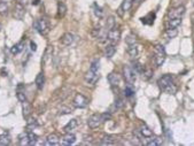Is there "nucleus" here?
Segmentation results:
<instances>
[{
	"mask_svg": "<svg viewBox=\"0 0 194 146\" xmlns=\"http://www.w3.org/2000/svg\"><path fill=\"white\" fill-rule=\"evenodd\" d=\"M77 120H75V119H72V120H70L69 122H68L66 125H64V128H63V131L64 133H69L70 130H72V129H75L77 127Z\"/></svg>",
	"mask_w": 194,
	"mask_h": 146,
	"instance_id": "23",
	"label": "nucleus"
},
{
	"mask_svg": "<svg viewBox=\"0 0 194 146\" xmlns=\"http://www.w3.org/2000/svg\"><path fill=\"white\" fill-rule=\"evenodd\" d=\"M101 145H113L115 144V137L113 136H106V137L102 138V140L100 143Z\"/></svg>",
	"mask_w": 194,
	"mask_h": 146,
	"instance_id": "27",
	"label": "nucleus"
},
{
	"mask_svg": "<svg viewBox=\"0 0 194 146\" xmlns=\"http://www.w3.org/2000/svg\"><path fill=\"white\" fill-rule=\"evenodd\" d=\"M44 83H45V77H44L43 73H39L38 75H37V77H36V85H37V87H38L39 90H41V89H43V86H44Z\"/></svg>",
	"mask_w": 194,
	"mask_h": 146,
	"instance_id": "24",
	"label": "nucleus"
},
{
	"mask_svg": "<svg viewBox=\"0 0 194 146\" xmlns=\"http://www.w3.org/2000/svg\"><path fill=\"white\" fill-rule=\"evenodd\" d=\"M60 113H61V114H69V113H71V110L68 108V107H62V108L60 110Z\"/></svg>",
	"mask_w": 194,
	"mask_h": 146,
	"instance_id": "43",
	"label": "nucleus"
},
{
	"mask_svg": "<svg viewBox=\"0 0 194 146\" xmlns=\"http://www.w3.org/2000/svg\"><path fill=\"white\" fill-rule=\"evenodd\" d=\"M123 106V100L121 99V98H118V99H116V101H115V105H114V107L116 108V110H118V108H121Z\"/></svg>",
	"mask_w": 194,
	"mask_h": 146,
	"instance_id": "42",
	"label": "nucleus"
},
{
	"mask_svg": "<svg viewBox=\"0 0 194 146\" xmlns=\"http://www.w3.org/2000/svg\"><path fill=\"white\" fill-rule=\"evenodd\" d=\"M141 76H143V79H145V81H148L149 78L153 76V71H152L150 69H145L144 71L141 73Z\"/></svg>",
	"mask_w": 194,
	"mask_h": 146,
	"instance_id": "34",
	"label": "nucleus"
},
{
	"mask_svg": "<svg viewBox=\"0 0 194 146\" xmlns=\"http://www.w3.org/2000/svg\"><path fill=\"white\" fill-rule=\"evenodd\" d=\"M147 145L148 146H160L162 145V138L160 137H150V140L147 143Z\"/></svg>",
	"mask_w": 194,
	"mask_h": 146,
	"instance_id": "28",
	"label": "nucleus"
},
{
	"mask_svg": "<svg viewBox=\"0 0 194 146\" xmlns=\"http://www.w3.org/2000/svg\"><path fill=\"white\" fill-rule=\"evenodd\" d=\"M25 15V8H24V5H22L21 2L15 5L14 7V17L16 20H22Z\"/></svg>",
	"mask_w": 194,
	"mask_h": 146,
	"instance_id": "11",
	"label": "nucleus"
},
{
	"mask_svg": "<svg viewBox=\"0 0 194 146\" xmlns=\"http://www.w3.org/2000/svg\"><path fill=\"white\" fill-rule=\"evenodd\" d=\"M114 25H115V20H114L113 16H110V17L107 20V28H108V29H112V28H114Z\"/></svg>",
	"mask_w": 194,
	"mask_h": 146,
	"instance_id": "38",
	"label": "nucleus"
},
{
	"mask_svg": "<svg viewBox=\"0 0 194 146\" xmlns=\"http://www.w3.org/2000/svg\"><path fill=\"white\" fill-rule=\"evenodd\" d=\"M10 143L8 136H0V145H8Z\"/></svg>",
	"mask_w": 194,
	"mask_h": 146,
	"instance_id": "37",
	"label": "nucleus"
},
{
	"mask_svg": "<svg viewBox=\"0 0 194 146\" xmlns=\"http://www.w3.org/2000/svg\"><path fill=\"white\" fill-rule=\"evenodd\" d=\"M87 102H89V100L86 99L85 97L81 94V93H77L75 98H74V100H72V105L75 106L76 108H84V107L87 106Z\"/></svg>",
	"mask_w": 194,
	"mask_h": 146,
	"instance_id": "7",
	"label": "nucleus"
},
{
	"mask_svg": "<svg viewBox=\"0 0 194 146\" xmlns=\"http://www.w3.org/2000/svg\"><path fill=\"white\" fill-rule=\"evenodd\" d=\"M30 50L31 51H37V44L35 43V41H30Z\"/></svg>",
	"mask_w": 194,
	"mask_h": 146,
	"instance_id": "44",
	"label": "nucleus"
},
{
	"mask_svg": "<svg viewBox=\"0 0 194 146\" xmlns=\"http://www.w3.org/2000/svg\"><path fill=\"white\" fill-rule=\"evenodd\" d=\"M131 64H132V66H131V68L135 70V74H141L145 70V67L140 63V62H138V61H133Z\"/></svg>",
	"mask_w": 194,
	"mask_h": 146,
	"instance_id": "22",
	"label": "nucleus"
},
{
	"mask_svg": "<svg viewBox=\"0 0 194 146\" xmlns=\"http://www.w3.org/2000/svg\"><path fill=\"white\" fill-rule=\"evenodd\" d=\"M165 35L168 36V38H173V37H176L178 35V30L177 29H167Z\"/></svg>",
	"mask_w": 194,
	"mask_h": 146,
	"instance_id": "35",
	"label": "nucleus"
},
{
	"mask_svg": "<svg viewBox=\"0 0 194 146\" xmlns=\"http://www.w3.org/2000/svg\"><path fill=\"white\" fill-rule=\"evenodd\" d=\"M185 14V7L184 6H178L175 8H171L168 13L169 18H181V16Z\"/></svg>",
	"mask_w": 194,
	"mask_h": 146,
	"instance_id": "8",
	"label": "nucleus"
},
{
	"mask_svg": "<svg viewBox=\"0 0 194 146\" xmlns=\"http://www.w3.org/2000/svg\"><path fill=\"white\" fill-rule=\"evenodd\" d=\"M37 136L33 133H31L30 130H28L25 133H23L20 135L18 140L22 145H35L37 142Z\"/></svg>",
	"mask_w": 194,
	"mask_h": 146,
	"instance_id": "3",
	"label": "nucleus"
},
{
	"mask_svg": "<svg viewBox=\"0 0 194 146\" xmlns=\"http://www.w3.org/2000/svg\"><path fill=\"white\" fill-rule=\"evenodd\" d=\"M181 18H169L165 22V28L167 29H177L181 25Z\"/></svg>",
	"mask_w": 194,
	"mask_h": 146,
	"instance_id": "13",
	"label": "nucleus"
},
{
	"mask_svg": "<svg viewBox=\"0 0 194 146\" xmlns=\"http://www.w3.org/2000/svg\"><path fill=\"white\" fill-rule=\"evenodd\" d=\"M158 87L162 91L167 92L169 94H175L177 92V86L171 75H164L162 77H160V79L158 81Z\"/></svg>",
	"mask_w": 194,
	"mask_h": 146,
	"instance_id": "1",
	"label": "nucleus"
},
{
	"mask_svg": "<svg viewBox=\"0 0 194 146\" xmlns=\"http://www.w3.org/2000/svg\"><path fill=\"white\" fill-rule=\"evenodd\" d=\"M101 119H102V122L112 119V114H110V112H106V113H104V114H101Z\"/></svg>",
	"mask_w": 194,
	"mask_h": 146,
	"instance_id": "40",
	"label": "nucleus"
},
{
	"mask_svg": "<svg viewBox=\"0 0 194 146\" xmlns=\"http://www.w3.org/2000/svg\"><path fill=\"white\" fill-rule=\"evenodd\" d=\"M67 13V7L63 2H59L58 4V16L59 17H63L64 15Z\"/></svg>",
	"mask_w": 194,
	"mask_h": 146,
	"instance_id": "25",
	"label": "nucleus"
},
{
	"mask_svg": "<svg viewBox=\"0 0 194 146\" xmlns=\"http://www.w3.org/2000/svg\"><path fill=\"white\" fill-rule=\"evenodd\" d=\"M132 1H133V5H139L143 0H132Z\"/></svg>",
	"mask_w": 194,
	"mask_h": 146,
	"instance_id": "45",
	"label": "nucleus"
},
{
	"mask_svg": "<svg viewBox=\"0 0 194 146\" xmlns=\"http://www.w3.org/2000/svg\"><path fill=\"white\" fill-rule=\"evenodd\" d=\"M135 41H137V38H135V36H133V35H130V36H127V43L130 45V44H135Z\"/></svg>",
	"mask_w": 194,
	"mask_h": 146,
	"instance_id": "41",
	"label": "nucleus"
},
{
	"mask_svg": "<svg viewBox=\"0 0 194 146\" xmlns=\"http://www.w3.org/2000/svg\"><path fill=\"white\" fill-rule=\"evenodd\" d=\"M33 28H35L40 35H44V36L50 32V24H48V22L46 21L45 18L36 20V21L33 22Z\"/></svg>",
	"mask_w": 194,
	"mask_h": 146,
	"instance_id": "4",
	"label": "nucleus"
},
{
	"mask_svg": "<svg viewBox=\"0 0 194 146\" xmlns=\"http://www.w3.org/2000/svg\"><path fill=\"white\" fill-rule=\"evenodd\" d=\"M135 93V87L132 85V83H127L125 89H124V96L125 97H131Z\"/></svg>",
	"mask_w": 194,
	"mask_h": 146,
	"instance_id": "26",
	"label": "nucleus"
},
{
	"mask_svg": "<svg viewBox=\"0 0 194 146\" xmlns=\"http://www.w3.org/2000/svg\"><path fill=\"white\" fill-rule=\"evenodd\" d=\"M132 6H133V1L132 0H123L122 2V9L124 12H127V10H130L132 8Z\"/></svg>",
	"mask_w": 194,
	"mask_h": 146,
	"instance_id": "29",
	"label": "nucleus"
},
{
	"mask_svg": "<svg viewBox=\"0 0 194 146\" xmlns=\"http://www.w3.org/2000/svg\"><path fill=\"white\" fill-rule=\"evenodd\" d=\"M104 52H105V56H106V58H112V56H114L115 52H116V47H115L114 44L107 45L106 47H105Z\"/></svg>",
	"mask_w": 194,
	"mask_h": 146,
	"instance_id": "19",
	"label": "nucleus"
},
{
	"mask_svg": "<svg viewBox=\"0 0 194 146\" xmlns=\"http://www.w3.org/2000/svg\"><path fill=\"white\" fill-rule=\"evenodd\" d=\"M59 144H60V137L56 133H52L46 139V145H59Z\"/></svg>",
	"mask_w": 194,
	"mask_h": 146,
	"instance_id": "16",
	"label": "nucleus"
},
{
	"mask_svg": "<svg viewBox=\"0 0 194 146\" xmlns=\"http://www.w3.org/2000/svg\"><path fill=\"white\" fill-rule=\"evenodd\" d=\"M0 29H1V25H0Z\"/></svg>",
	"mask_w": 194,
	"mask_h": 146,
	"instance_id": "46",
	"label": "nucleus"
},
{
	"mask_svg": "<svg viewBox=\"0 0 194 146\" xmlns=\"http://www.w3.org/2000/svg\"><path fill=\"white\" fill-rule=\"evenodd\" d=\"M38 125H39V123L37 122V120H35V119H30L29 121H28V130H30V131H31L32 129L37 128Z\"/></svg>",
	"mask_w": 194,
	"mask_h": 146,
	"instance_id": "33",
	"label": "nucleus"
},
{
	"mask_svg": "<svg viewBox=\"0 0 194 146\" xmlns=\"http://www.w3.org/2000/svg\"><path fill=\"white\" fill-rule=\"evenodd\" d=\"M22 110H23V116L25 119H28L30 116V114H31V105L27 100L22 102Z\"/></svg>",
	"mask_w": 194,
	"mask_h": 146,
	"instance_id": "20",
	"label": "nucleus"
},
{
	"mask_svg": "<svg viewBox=\"0 0 194 146\" xmlns=\"http://www.w3.org/2000/svg\"><path fill=\"white\" fill-rule=\"evenodd\" d=\"M102 123V119H101V114H93L91 115L89 120H87V124L89 127L92 129L98 128L100 124Z\"/></svg>",
	"mask_w": 194,
	"mask_h": 146,
	"instance_id": "10",
	"label": "nucleus"
},
{
	"mask_svg": "<svg viewBox=\"0 0 194 146\" xmlns=\"http://www.w3.org/2000/svg\"><path fill=\"white\" fill-rule=\"evenodd\" d=\"M75 142H76V136L72 135V133H67V135H64L63 137L61 138L60 144H61V145H64V146H68V145L74 144Z\"/></svg>",
	"mask_w": 194,
	"mask_h": 146,
	"instance_id": "12",
	"label": "nucleus"
},
{
	"mask_svg": "<svg viewBox=\"0 0 194 146\" xmlns=\"http://www.w3.org/2000/svg\"><path fill=\"white\" fill-rule=\"evenodd\" d=\"M101 31H102V29L101 28H94L93 30H92V36L94 37V38H100L101 37Z\"/></svg>",
	"mask_w": 194,
	"mask_h": 146,
	"instance_id": "36",
	"label": "nucleus"
},
{
	"mask_svg": "<svg viewBox=\"0 0 194 146\" xmlns=\"http://www.w3.org/2000/svg\"><path fill=\"white\" fill-rule=\"evenodd\" d=\"M74 40H75V36L72 35V33H70V32H67V33H64L63 36H62V38H61V41H62V44L66 46H69L71 45L72 43H74Z\"/></svg>",
	"mask_w": 194,
	"mask_h": 146,
	"instance_id": "15",
	"label": "nucleus"
},
{
	"mask_svg": "<svg viewBox=\"0 0 194 146\" xmlns=\"http://www.w3.org/2000/svg\"><path fill=\"white\" fill-rule=\"evenodd\" d=\"M154 50H155V54H154L153 61L156 67H160L165 61V48L163 45H156L154 47Z\"/></svg>",
	"mask_w": 194,
	"mask_h": 146,
	"instance_id": "2",
	"label": "nucleus"
},
{
	"mask_svg": "<svg viewBox=\"0 0 194 146\" xmlns=\"http://www.w3.org/2000/svg\"><path fill=\"white\" fill-rule=\"evenodd\" d=\"M107 39H108L109 41H112L113 44L118 43L120 39H121V30H120V29H116L115 27L109 29L108 33H107Z\"/></svg>",
	"mask_w": 194,
	"mask_h": 146,
	"instance_id": "6",
	"label": "nucleus"
},
{
	"mask_svg": "<svg viewBox=\"0 0 194 146\" xmlns=\"http://www.w3.org/2000/svg\"><path fill=\"white\" fill-rule=\"evenodd\" d=\"M140 133L144 136L145 138H150L153 136V131L146 125V124H143L141 128H140Z\"/></svg>",
	"mask_w": 194,
	"mask_h": 146,
	"instance_id": "21",
	"label": "nucleus"
},
{
	"mask_svg": "<svg viewBox=\"0 0 194 146\" xmlns=\"http://www.w3.org/2000/svg\"><path fill=\"white\" fill-rule=\"evenodd\" d=\"M99 78H100V71H95V70H91L90 69V70L86 73L84 79H85V82L87 83V84L94 85L95 83L99 81Z\"/></svg>",
	"mask_w": 194,
	"mask_h": 146,
	"instance_id": "5",
	"label": "nucleus"
},
{
	"mask_svg": "<svg viewBox=\"0 0 194 146\" xmlns=\"http://www.w3.org/2000/svg\"><path fill=\"white\" fill-rule=\"evenodd\" d=\"M23 50V43L21 41V43H17V44H15V45L12 47V50H10V52L13 53V54H18L21 51Z\"/></svg>",
	"mask_w": 194,
	"mask_h": 146,
	"instance_id": "31",
	"label": "nucleus"
},
{
	"mask_svg": "<svg viewBox=\"0 0 194 146\" xmlns=\"http://www.w3.org/2000/svg\"><path fill=\"white\" fill-rule=\"evenodd\" d=\"M155 17H156L155 13L150 12V13H148L147 15H146V16L141 17L140 20H141V22L144 23V24H147V25H152V24L154 23V21H155Z\"/></svg>",
	"mask_w": 194,
	"mask_h": 146,
	"instance_id": "14",
	"label": "nucleus"
},
{
	"mask_svg": "<svg viewBox=\"0 0 194 146\" xmlns=\"http://www.w3.org/2000/svg\"><path fill=\"white\" fill-rule=\"evenodd\" d=\"M107 78H108V82L112 86H117L118 84H120V76H118L117 74L110 73Z\"/></svg>",
	"mask_w": 194,
	"mask_h": 146,
	"instance_id": "17",
	"label": "nucleus"
},
{
	"mask_svg": "<svg viewBox=\"0 0 194 146\" xmlns=\"http://www.w3.org/2000/svg\"><path fill=\"white\" fill-rule=\"evenodd\" d=\"M127 53H129V55L132 56V58L137 56V55L139 54V46L137 45L135 43V44H130L129 47H127Z\"/></svg>",
	"mask_w": 194,
	"mask_h": 146,
	"instance_id": "18",
	"label": "nucleus"
},
{
	"mask_svg": "<svg viewBox=\"0 0 194 146\" xmlns=\"http://www.w3.org/2000/svg\"><path fill=\"white\" fill-rule=\"evenodd\" d=\"M16 97H17V99L21 102H23V101H25L27 100V97H25V94L23 93V92H21V91H18L17 92V94H16Z\"/></svg>",
	"mask_w": 194,
	"mask_h": 146,
	"instance_id": "39",
	"label": "nucleus"
},
{
	"mask_svg": "<svg viewBox=\"0 0 194 146\" xmlns=\"http://www.w3.org/2000/svg\"><path fill=\"white\" fill-rule=\"evenodd\" d=\"M93 12H94V15L97 16V17H99V18H101L102 16H104V10H102V8L100 7V6H98L97 4H94L93 5Z\"/></svg>",
	"mask_w": 194,
	"mask_h": 146,
	"instance_id": "30",
	"label": "nucleus"
},
{
	"mask_svg": "<svg viewBox=\"0 0 194 146\" xmlns=\"http://www.w3.org/2000/svg\"><path fill=\"white\" fill-rule=\"evenodd\" d=\"M0 14L2 16L8 14V6H7V4L5 1H0Z\"/></svg>",
	"mask_w": 194,
	"mask_h": 146,
	"instance_id": "32",
	"label": "nucleus"
},
{
	"mask_svg": "<svg viewBox=\"0 0 194 146\" xmlns=\"http://www.w3.org/2000/svg\"><path fill=\"white\" fill-rule=\"evenodd\" d=\"M123 75H124V79L127 81V83H133L135 82V70L129 67V66H125L123 68Z\"/></svg>",
	"mask_w": 194,
	"mask_h": 146,
	"instance_id": "9",
	"label": "nucleus"
}]
</instances>
